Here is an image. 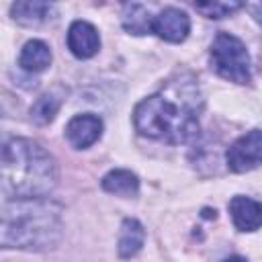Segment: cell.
I'll return each instance as SVG.
<instances>
[{"mask_svg":"<svg viewBox=\"0 0 262 262\" xmlns=\"http://www.w3.org/2000/svg\"><path fill=\"white\" fill-rule=\"evenodd\" d=\"M57 0H14L10 16L23 27H37L45 23Z\"/></svg>","mask_w":262,"mask_h":262,"instance_id":"30bf717a","label":"cell"},{"mask_svg":"<svg viewBox=\"0 0 262 262\" xmlns=\"http://www.w3.org/2000/svg\"><path fill=\"white\" fill-rule=\"evenodd\" d=\"M229 213L233 219V225L239 231H256L262 227V203L250 199V196H233L229 201Z\"/></svg>","mask_w":262,"mask_h":262,"instance_id":"9c48e42d","label":"cell"},{"mask_svg":"<svg viewBox=\"0 0 262 262\" xmlns=\"http://www.w3.org/2000/svg\"><path fill=\"white\" fill-rule=\"evenodd\" d=\"M151 31L158 33L160 39L170 43H180L188 37L190 31V18L180 8H164L151 25Z\"/></svg>","mask_w":262,"mask_h":262,"instance_id":"8992f818","label":"cell"},{"mask_svg":"<svg viewBox=\"0 0 262 262\" xmlns=\"http://www.w3.org/2000/svg\"><path fill=\"white\" fill-rule=\"evenodd\" d=\"M145 242V229L137 219H125L121 225V235H119V256L121 258H131L135 256Z\"/></svg>","mask_w":262,"mask_h":262,"instance_id":"7c38bea8","label":"cell"},{"mask_svg":"<svg viewBox=\"0 0 262 262\" xmlns=\"http://www.w3.org/2000/svg\"><path fill=\"white\" fill-rule=\"evenodd\" d=\"M59 111V100L51 94H43L35 100V104L31 106V119L37 123V125H47L55 119Z\"/></svg>","mask_w":262,"mask_h":262,"instance_id":"2e32d148","label":"cell"},{"mask_svg":"<svg viewBox=\"0 0 262 262\" xmlns=\"http://www.w3.org/2000/svg\"><path fill=\"white\" fill-rule=\"evenodd\" d=\"M248 0H194L196 12L207 18H223L239 10Z\"/></svg>","mask_w":262,"mask_h":262,"instance_id":"5bb4252c","label":"cell"},{"mask_svg":"<svg viewBox=\"0 0 262 262\" xmlns=\"http://www.w3.org/2000/svg\"><path fill=\"white\" fill-rule=\"evenodd\" d=\"M248 10L252 18L262 27V0H248Z\"/></svg>","mask_w":262,"mask_h":262,"instance_id":"e0dca14e","label":"cell"},{"mask_svg":"<svg viewBox=\"0 0 262 262\" xmlns=\"http://www.w3.org/2000/svg\"><path fill=\"white\" fill-rule=\"evenodd\" d=\"M102 133V121L100 117L92 113L76 115L68 125H66V137L76 149H86L94 141H98Z\"/></svg>","mask_w":262,"mask_h":262,"instance_id":"52a82bcc","label":"cell"},{"mask_svg":"<svg viewBox=\"0 0 262 262\" xmlns=\"http://www.w3.org/2000/svg\"><path fill=\"white\" fill-rule=\"evenodd\" d=\"M18 63H20V68L25 72H31V74L43 72L51 63V49H49V45L39 41V39L27 41L23 51H20Z\"/></svg>","mask_w":262,"mask_h":262,"instance_id":"8fae6325","label":"cell"},{"mask_svg":"<svg viewBox=\"0 0 262 262\" xmlns=\"http://www.w3.org/2000/svg\"><path fill=\"white\" fill-rule=\"evenodd\" d=\"M151 16L149 12L141 6V4H133L131 8H127L125 16H123V29L133 33V35H145L151 31Z\"/></svg>","mask_w":262,"mask_h":262,"instance_id":"9a60e30c","label":"cell"},{"mask_svg":"<svg viewBox=\"0 0 262 262\" xmlns=\"http://www.w3.org/2000/svg\"><path fill=\"white\" fill-rule=\"evenodd\" d=\"M211 68L225 80L235 84L250 82V55L246 45L229 35L219 33L211 43Z\"/></svg>","mask_w":262,"mask_h":262,"instance_id":"277c9868","label":"cell"},{"mask_svg":"<svg viewBox=\"0 0 262 262\" xmlns=\"http://www.w3.org/2000/svg\"><path fill=\"white\" fill-rule=\"evenodd\" d=\"M68 47L80 59L92 57L100 49L98 31L86 20H74L68 31Z\"/></svg>","mask_w":262,"mask_h":262,"instance_id":"ba28073f","label":"cell"},{"mask_svg":"<svg viewBox=\"0 0 262 262\" xmlns=\"http://www.w3.org/2000/svg\"><path fill=\"white\" fill-rule=\"evenodd\" d=\"M61 237V209L41 199H8L2 211V248L47 250Z\"/></svg>","mask_w":262,"mask_h":262,"instance_id":"3957f363","label":"cell"},{"mask_svg":"<svg viewBox=\"0 0 262 262\" xmlns=\"http://www.w3.org/2000/svg\"><path fill=\"white\" fill-rule=\"evenodd\" d=\"M102 188L117 196H135L139 192V178L131 170H111L102 178Z\"/></svg>","mask_w":262,"mask_h":262,"instance_id":"4fadbf2b","label":"cell"},{"mask_svg":"<svg viewBox=\"0 0 262 262\" xmlns=\"http://www.w3.org/2000/svg\"><path fill=\"white\" fill-rule=\"evenodd\" d=\"M203 96L194 80L168 82L160 92L141 100L133 111L139 135L166 143H184L199 133Z\"/></svg>","mask_w":262,"mask_h":262,"instance_id":"6da1fadb","label":"cell"},{"mask_svg":"<svg viewBox=\"0 0 262 262\" xmlns=\"http://www.w3.org/2000/svg\"><path fill=\"white\" fill-rule=\"evenodd\" d=\"M119 2H127V0H119Z\"/></svg>","mask_w":262,"mask_h":262,"instance_id":"ac0fdd59","label":"cell"},{"mask_svg":"<svg viewBox=\"0 0 262 262\" xmlns=\"http://www.w3.org/2000/svg\"><path fill=\"white\" fill-rule=\"evenodd\" d=\"M227 168L231 172H250L262 164V131L254 129L237 137L227 149Z\"/></svg>","mask_w":262,"mask_h":262,"instance_id":"5b68a950","label":"cell"},{"mask_svg":"<svg viewBox=\"0 0 262 262\" xmlns=\"http://www.w3.org/2000/svg\"><path fill=\"white\" fill-rule=\"evenodd\" d=\"M57 184L53 156L33 139L14 137L2 147V192L6 199H43Z\"/></svg>","mask_w":262,"mask_h":262,"instance_id":"7a4b0ae2","label":"cell"}]
</instances>
